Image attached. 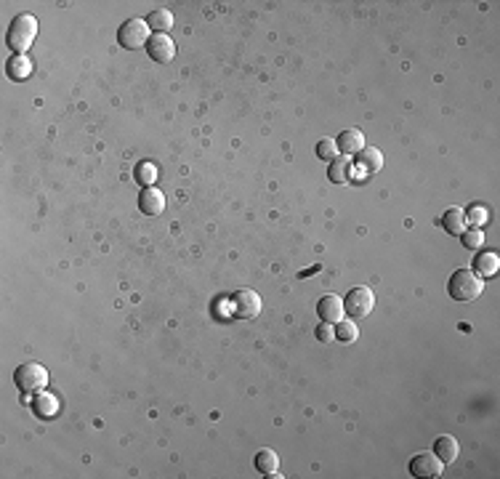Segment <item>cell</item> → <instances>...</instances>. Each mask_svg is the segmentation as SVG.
Masks as SVG:
<instances>
[{"label":"cell","mask_w":500,"mask_h":479,"mask_svg":"<svg viewBox=\"0 0 500 479\" xmlns=\"http://www.w3.org/2000/svg\"><path fill=\"white\" fill-rule=\"evenodd\" d=\"M447 293L457 304H469L485 293V280L474 274V269H455L447 282Z\"/></svg>","instance_id":"obj_1"},{"label":"cell","mask_w":500,"mask_h":479,"mask_svg":"<svg viewBox=\"0 0 500 479\" xmlns=\"http://www.w3.org/2000/svg\"><path fill=\"white\" fill-rule=\"evenodd\" d=\"M38 38V19L32 14H19L6 32V43L14 54H24Z\"/></svg>","instance_id":"obj_2"},{"label":"cell","mask_w":500,"mask_h":479,"mask_svg":"<svg viewBox=\"0 0 500 479\" xmlns=\"http://www.w3.org/2000/svg\"><path fill=\"white\" fill-rule=\"evenodd\" d=\"M14 383L22 395H40L45 386H48V370L38 362H27V365L16 367Z\"/></svg>","instance_id":"obj_3"},{"label":"cell","mask_w":500,"mask_h":479,"mask_svg":"<svg viewBox=\"0 0 500 479\" xmlns=\"http://www.w3.org/2000/svg\"><path fill=\"white\" fill-rule=\"evenodd\" d=\"M372 307H375V296H372L370 288H365V285L351 288L349 296L343 298V311H346L354 323H357V320H365L372 311Z\"/></svg>","instance_id":"obj_4"},{"label":"cell","mask_w":500,"mask_h":479,"mask_svg":"<svg viewBox=\"0 0 500 479\" xmlns=\"http://www.w3.org/2000/svg\"><path fill=\"white\" fill-rule=\"evenodd\" d=\"M117 43L128 51H139V48H146L149 43V27L144 19H128L123 22V27L117 29Z\"/></svg>","instance_id":"obj_5"},{"label":"cell","mask_w":500,"mask_h":479,"mask_svg":"<svg viewBox=\"0 0 500 479\" xmlns=\"http://www.w3.org/2000/svg\"><path fill=\"white\" fill-rule=\"evenodd\" d=\"M381 168H384V155H381L378 149H372V147H365L362 152L354 155V165L349 170V179H351V182L368 179V176L378 173Z\"/></svg>","instance_id":"obj_6"},{"label":"cell","mask_w":500,"mask_h":479,"mask_svg":"<svg viewBox=\"0 0 500 479\" xmlns=\"http://www.w3.org/2000/svg\"><path fill=\"white\" fill-rule=\"evenodd\" d=\"M229 309L234 317H240V320H256L258 314H261V296H258L256 290H237L232 301H229Z\"/></svg>","instance_id":"obj_7"},{"label":"cell","mask_w":500,"mask_h":479,"mask_svg":"<svg viewBox=\"0 0 500 479\" xmlns=\"http://www.w3.org/2000/svg\"><path fill=\"white\" fill-rule=\"evenodd\" d=\"M442 469L444 464L437 458V452H418L413 461H410V474L418 479H434V477H442Z\"/></svg>","instance_id":"obj_8"},{"label":"cell","mask_w":500,"mask_h":479,"mask_svg":"<svg viewBox=\"0 0 500 479\" xmlns=\"http://www.w3.org/2000/svg\"><path fill=\"white\" fill-rule=\"evenodd\" d=\"M146 54L152 61H158V64H168L173 61L176 57V43L168 38V35H152L149 43H146Z\"/></svg>","instance_id":"obj_9"},{"label":"cell","mask_w":500,"mask_h":479,"mask_svg":"<svg viewBox=\"0 0 500 479\" xmlns=\"http://www.w3.org/2000/svg\"><path fill=\"white\" fill-rule=\"evenodd\" d=\"M335 147H338V155L354 157L357 152L365 149V133H362L359 128H346L343 133H338Z\"/></svg>","instance_id":"obj_10"},{"label":"cell","mask_w":500,"mask_h":479,"mask_svg":"<svg viewBox=\"0 0 500 479\" xmlns=\"http://www.w3.org/2000/svg\"><path fill=\"white\" fill-rule=\"evenodd\" d=\"M317 314H319L322 323H330V325L341 323L343 314H346V311H343V301L338 296H322L317 301Z\"/></svg>","instance_id":"obj_11"},{"label":"cell","mask_w":500,"mask_h":479,"mask_svg":"<svg viewBox=\"0 0 500 479\" xmlns=\"http://www.w3.org/2000/svg\"><path fill=\"white\" fill-rule=\"evenodd\" d=\"M139 208H142L144 216H160L165 211V195L155 186H144L142 198H139Z\"/></svg>","instance_id":"obj_12"},{"label":"cell","mask_w":500,"mask_h":479,"mask_svg":"<svg viewBox=\"0 0 500 479\" xmlns=\"http://www.w3.org/2000/svg\"><path fill=\"white\" fill-rule=\"evenodd\" d=\"M442 226L447 235L453 237H460L466 229H469V221H466V211L463 208H447L442 213Z\"/></svg>","instance_id":"obj_13"},{"label":"cell","mask_w":500,"mask_h":479,"mask_svg":"<svg viewBox=\"0 0 500 479\" xmlns=\"http://www.w3.org/2000/svg\"><path fill=\"white\" fill-rule=\"evenodd\" d=\"M498 269H500V258H498V253H492V251H485V253H479L476 258H474V274L482 277V280L495 277Z\"/></svg>","instance_id":"obj_14"},{"label":"cell","mask_w":500,"mask_h":479,"mask_svg":"<svg viewBox=\"0 0 500 479\" xmlns=\"http://www.w3.org/2000/svg\"><path fill=\"white\" fill-rule=\"evenodd\" d=\"M434 452H437V458H439L442 464H453V461L457 458V452H460V448H457V439L450 437V434L437 437V442H434Z\"/></svg>","instance_id":"obj_15"},{"label":"cell","mask_w":500,"mask_h":479,"mask_svg":"<svg viewBox=\"0 0 500 479\" xmlns=\"http://www.w3.org/2000/svg\"><path fill=\"white\" fill-rule=\"evenodd\" d=\"M144 22L149 29H155V35H168V29L173 27V14L165 8H158V11H149Z\"/></svg>","instance_id":"obj_16"},{"label":"cell","mask_w":500,"mask_h":479,"mask_svg":"<svg viewBox=\"0 0 500 479\" xmlns=\"http://www.w3.org/2000/svg\"><path fill=\"white\" fill-rule=\"evenodd\" d=\"M6 70H8V78H11V80H27L29 75H32V61H29L24 54H14V57L8 59Z\"/></svg>","instance_id":"obj_17"},{"label":"cell","mask_w":500,"mask_h":479,"mask_svg":"<svg viewBox=\"0 0 500 479\" xmlns=\"http://www.w3.org/2000/svg\"><path fill=\"white\" fill-rule=\"evenodd\" d=\"M253 464H256L258 474H264V477H274V474H277V469H280V458H277V452L274 450H258Z\"/></svg>","instance_id":"obj_18"},{"label":"cell","mask_w":500,"mask_h":479,"mask_svg":"<svg viewBox=\"0 0 500 479\" xmlns=\"http://www.w3.org/2000/svg\"><path fill=\"white\" fill-rule=\"evenodd\" d=\"M32 408H35V413L38 415H43V418H54L59 410V399L51 395H45V392H40V395H35V402H32Z\"/></svg>","instance_id":"obj_19"},{"label":"cell","mask_w":500,"mask_h":479,"mask_svg":"<svg viewBox=\"0 0 500 479\" xmlns=\"http://www.w3.org/2000/svg\"><path fill=\"white\" fill-rule=\"evenodd\" d=\"M349 170H351V163L346 160V157H335L333 163H330V170H328V179L333 184H343L349 182Z\"/></svg>","instance_id":"obj_20"},{"label":"cell","mask_w":500,"mask_h":479,"mask_svg":"<svg viewBox=\"0 0 500 479\" xmlns=\"http://www.w3.org/2000/svg\"><path fill=\"white\" fill-rule=\"evenodd\" d=\"M333 327H335V339L341 341V344H354L359 336V327L354 320H341V323H335Z\"/></svg>","instance_id":"obj_21"},{"label":"cell","mask_w":500,"mask_h":479,"mask_svg":"<svg viewBox=\"0 0 500 479\" xmlns=\"http://www.w3.org/2000/svg\"><path fill=\"white\" fill-rule=\"evenodd\" d=\"M136 182L142 186H155L158 182V165L155 163H139L136 165Z\"/></svg>","instance_id":"obj_22"},{"label":"cell","mask_w":500,"mask_h":479,"mask_svg":"<svg viewBox=\"0 0 500 479\" xmlns=\"http://www.w3.org/2000/svg\"><path fill=\"white\" fill-rule=\"evenodd\" d=\"M317 157L319 160H328V163H333L335 157H338V147H335V141L333 139H319L317 141Z\"/></svg>","instance_id":"obj_23"},{"label":"cell","mask_w":500,"mask_h":479,"mask_svg":"<svg viewBox=\"0 0 500 479\" xmlns=\"http://www.w3.org/2000/svg\"><path fill=\"white\" fill-rule=\"evenodd\" d=\"M460 237H463V245H466V248H471V251H476V248H482V245H485V232H482L479 226L466 229Z\"/></svg>","instance_id":"obj_24"},{"label":"cell","mask_w":500,"mask_h":479,"mask_svg":"<svg viewBox=\"0 0 500 479\" xmlns=\"http://www.w3.org/2000/svg\"><path fill=\"white\" fill-rule=\"evenodd\" d=\"M466 221L482 229V226L490 221V211H487V208H482V205H471V208L466 211Z\"/></svg>","instance_id":"obj_25"},{"label":"cell","mask_w":500,"mask_h":479,"mask_svg":"<svg viewBox=\"0 0 500 479\" xmlns=\"http://www.w3.org/2000/svg\"><path fill=\"white\" fill-rule=\"evenodd\" d=\"M317 341H319V344H333V341H335V327L330 323L319 325V327H317Z\"/></svg>","instance_id":"obj_26"}]
</instances>
